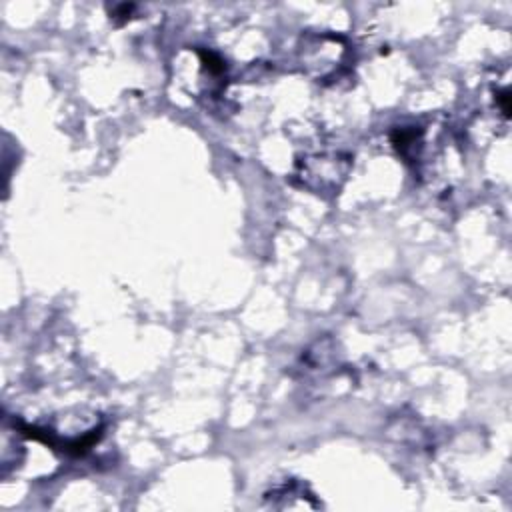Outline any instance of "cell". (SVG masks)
<instances>
[{"label": "cell", "mask_w": 512, "mask_h": 512, "mask_svg": "<svg viewBox=\"0 0 512 512\" xmlns=\"http://www.w3.org/2000/svg\"><path fill=\"white\" fill-rule=\"evenodd\" d=\"M302 68L318 82H332L346 72L350 60L348 42L330 32H310L300 40Z\"/></svg>", "instance_id": "cell-2"}, {"label": "cell", "mask_w": 512, "mask_h": 512, "mask_svg": "<svg viewBox=\"0 0 512 512\" xmlns=\"http://www.w3.org/2000/svg\"><path fill=\"white\" fill-rule=\"evenodd\" d=\"M352 170V156L340 150L300 154L294 162L292 182L316 196H336Z\"/></svg>", "instance_id": "cell-1"}]
</instances>
